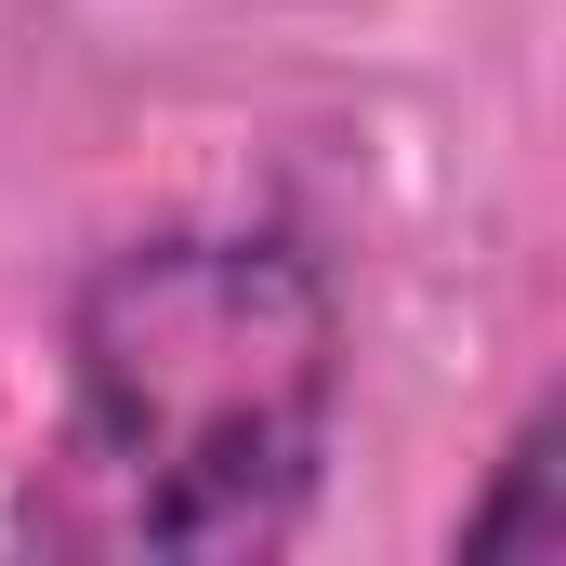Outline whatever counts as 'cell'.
Returning a JSON list of instances; mask_svg holds the SVG:
<instances>
[{"label":"cell","mask_w":566,"mask_h":566,"mask_svg":"<svg viewBox=\"0 0 566 566\" xmlns=\"http://www.w3.org/2000/svg\"><path fill=\"white\" fill-rule=\"evenodd\" d=\"M343 396V316L290 238H133L66 316V461L145 554L290 541Z\"/></svg>","instance_id":"1"},{"label":"cell","mask_w":566,"mask_h":566,"mask_svg":"<svg viewBox=\"0 0 566 566\" xmlns=\"http://www.w3.org/2000/svg\"><path fill=\"white\" fill-rule=\"evenodd\" d=\"M514 541H527V554H554V541H566V514H554V422L514 434L501 501H488V514H461V554H514Z\"/></svg>","instance_id":"2"}]
</instances>
